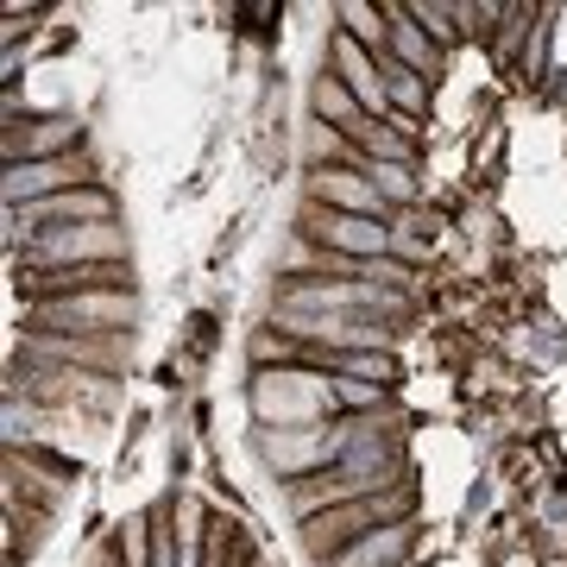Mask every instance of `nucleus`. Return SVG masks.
<instances>
[{
    "label": "nucleus",
    "instance_id": "obj_1",
    "mask_svg": "<svg viewBox=\"0 0 567 567\" xmlns=\"http://www.w3.org/2000/svg\"><path fill=\"white\" fill-rule=\"evenodd\" d=\"M246 410L252 429H316L334 423V379L322 365H278V372H246Z\"/></svg>",
    "mask_w": 567,
    "mask_h": 567
},
{
    "label": "nucleus",
    "instance_id": "obj_2",
    "mask_svg": "<svg viewBox=\"0 0 567 567\" xmlns=\"http://www.w3.org/2000/svg\"><path fill=\"white\" fill-rule=\"evenodd\" d=\"M404 517H416V486L379 492V498H353V505H334V511H322V517H309V524L297 529V548L322 567V561H334L341 548H353L360 536H372V529H385V524H404Z\"/></svg>",
    "mask_w": 567,
    "mask_h": 567
},
{
    "label": "nucleus",
    "instance_id": "obj_3",
    "mask_svg": "<svg viewBox=\"0 0 567 567\" xmlns=\"http://www.w3.org/2000/svg\"><path fill=\"white\" fill-rule=\"evenodd\" d=\"M25 271H82V265H133V227L121 221H82V227H58L20 252Z\"/></svg>",
    "mask_w": 567,
    "mask_h": 567
},
{
    "label": "nucleus",
    "instance_id": "obj_4",
    "mask_svg": "<svg viewBox=\"0 0 567 567\" xmlns=\"http://www.w3.org/2000/svg\"><path fill=\"white\" fill-rule=\"evenodd\" d=\"M140 309V290H82V297L25 303V316H32V334H133Z\"/></svg>",
    "mask_w": 567,
    "mask_h": 567
},
{
    "label": "nucleus",
    "instance_id": "obj_5",
    "mask_svg": "<svg viewBox=\"0 0 567 567\" xmlns=\"http://www.w3.org/2000/svg\"><path fill=\"white\" fill-rule=\"evenodd\" d=\"M82 221H121V196H114V183H89V189H63V196H51V203L7 208V246L25 252L39 234L82 227Z\"/></svg>",
    "mask_w": 567,
    "mask_h": 567
},
{
    "label": "nucleus",
    "instance_id": "obj_6",
    "mask_svg": "<svg viewBox=\"0 0 567 567\" xmlns=\"http://www.w3.org/2000/svg\"><path fill=\"white\" fill-rule=\"evenodd\" d=\"M89 183H107L102 164L76 152V158H32V164H7L0 171V203L7 208H32V203H51L63 189H89Z\"/></svg>",
    "mask_w": 567,
    "mask_h": 567
},
{
    "label": "nucleus",
    "instance_id": "obj_7",
    "mask_svg": "<svg viewBox=\"0 0 567 567\" xmlns=\"http://www.w3.org/2000/svg\"><path fill=\"white\" fill-rule=\"evenodd\" d=\"M25 360L126 379V365H133V334H25Z\"/></svg>",
    "mask_w": 567,
    "mask_h": 567
},
{
    "label": "nucleus",
    "instance_id": "obj_8",
    "mask_svg": "<svg viewBox=\"0 0 567 567\" xmlns=\"http://www.w3.org/2000/svg\"><path fill=\"white\" fill-rule=\"evenodd\" d=\"M89 114H25V121H7L0 133V158L7 164H32V158H76L89 152Z\"/></svg>",
    "mask_w": 567,
    "mask_h": 567
},
{
    "label": "nucleus",
    "instance_id": "obj_9",
    "mask_svg": "<svg viewBox=\"0 0 567 567\" xmlns=\"http://www.w3.org/2000/svg\"><path fill=\"white\" fill-rule=\"evenodd\" d=\"M297 234H309L316 246L341 252V259L365 265V259H385L391 252V221H372V215H334V208L303 203L297 208Z\"/></svg>",
    "mask_w": 567,
    "mask_h": 567
},
{
    "label": "nucleus",
    "instance_id": "obj_10",
    "mask_svg": "<svg viewBox=\"0 0 567 567\" xmlns=\"http://www.w3.org/2000/svg\"><path fill=\"white\" fill-rule=\"evenodd\" d=\"M303 203L334 208V215H372V221H391V203L372 189V177H365V171H341V164L303 171Z\"/></svg>",
    "mask_w": 567,
    "mask_h": 567
},
{
    "label": "nucleus",
    "instance_id": "obj_11",
    "mask_svg": "<svg viewBox=\"0 0 567 567\" xmlns=\"http://www.w3.org/2000/svg\"><path fill=\"white\" fill-rule=\"evenodd\" d=\"M404 561H416V517L372 529V536H360L353 548H341V555L322 561V567H404Z\"/></svg>",
    "mask_w": 567,
    "mask_h": 567
},
{
    "label": "nucleus",
    "instance_id": "obj_12",
    "mask_svg": "<svg viewBox=\"0 0 567 567\" xmlns=\"http://www.w3.org/2000/svg\"><path fill=\"white\" fill-rule=\"evenodd\" d=\"M385 20H391V51H385V58L404 63V70H416V76H429V82L442 76V70H447V51L429 39L416 20H410V7H385Z\"/></svg>",
    "mask_w": 567,
    "mask_h": 567
},
{
    "label": "nucleus",
    "instance_id": "obj_13",
    "mask_svg": "<svg viewBox=\"0 0 567 567\" xmlns=\"http://www.w3.org/2000/svg\"><path fill=\"white\" fill-rule=\"evenodd\" d=\"M309 121L334 126V133H353V126L365 121V107L353 102V89H347L328 63H316V82H309Z\"/></svg>",
    "mask_w": 567,
    "mask_h": 567
},
{
    "label": "nucleus",
    "instance_id": "obj_14",
    "mask_svg": "<svg viewBox=\"0 0 567 567\" xmlns=\"http://www.w3.org/2000/svg\"><path fill=\"white\" fill-rule=\"evenodd\" d=\"M379 76H385V95H391V121H429V107H435V82L404 70V63L379 58Z\"/></svg>",
    "mask_w": 567,
    "mask_h": 567
},
{
    "label": "nucleus",
    "instance_id": "obj_15",
    "mask_svg": "<svg viewBox=\"0 0 567 567\" xmlns=\"http://www.w3.org/2000/svg\"><path fill=\"white\" fill-rule=\"evenodd\" d=\"M246 365H252V372H278V365H309V347H303V341H290L284 328L259 322V328H246Z\"/></svg>",
    "mask_w": 567,
    "mask_h": 567
},
{
    "label": "nucleus",
    "instance_id": "obj_16",
    "mask_svg": "<svg viewBox=\"0 0 567 567\" xmlns=\"http://www.w3.org/2000/svg\"><path fill=\"white\" fill-rule=\"evenodd\" d=\"M334 25H341L353 44H365L372 58L391 51V20H385V7H372V0H341V7H334Z\"/></svg>",
    "mask_w": 567,
    "mask_h": 567
},
{
    "label": "nucleus",
    "instance_id": "obj_17",
    "mask_svg": "<svg viewBox=\"0 0 567 567\" xmlns=\"http://www.w3.org/2000/svg\"><path fill=\"white\" fill-rule=\"evenodd\" d=\"M347 140L360 145L372 164H416V140H410V133H398L391 121H360Z\"/></svg>",
    "mask_w": 567,
    "mask_h": 567
},
{
    "label": "nucleus",
    "instance_id": "obj_18",
    "mask_svg": "<svg viewBox=\"0 0 567 567\" xmlns=\"http://www.w3.org/2000/svg\"><path fill=\"white\" fill-rule=\"evenodd\" d=\"M334 379V404L341 416H372V410H391V391L372 385V379H347V372H328Z\"/></svg>",
    "mask_w": 567,
    "mask_h": 567
},
{
    "label": "nucleus",
    "instance_id": "obj_19",
    "mask_svg": "<svg viewBox=\"0 0 567 567\" xmlns=\"http://www.w3.org/2000/svg\"><path fill=\"white\" fill-rule=\"evenodd\" d=\"M114 555L121 567H152V511H133L114 524Z\"/></svg>",
    "mask_w": 567,
    "mask_h": 567
},
{
    "label": "nucleus",
    "instance_id": "obj_20",
    "mask_svg": "<svg viewBox=\"0 0 567 567\" xmlns=\"http://www.w3.org/2000/svg\"><path fill=\"white\" fill-rule=\"evenodd\" d=\"M410 7V20L423 25L429 39L442 44V51H454L461 44V20H454V0H404Z\"/></svg>",
    "mask_w": 567,
    "mask_h": 567
},
{
    "label": "nucleus",
    "instance_id": "obj_21",
    "mask_svg": "<svg viewBox=\"0 0 567 567\" xmlns=\"http://www.w3.org/2000/svg\"><path fill=\"white\" fill-rule=\"evenodd\" d=\"M360 278H365V284H379V290H410V284H416V271H410L404 259H391V252H385V259H365V265H360Z\"/></svg>",
    "mask_w": 567,
    "mask_h": 567
},
{
    "label": "nucleus",
    "instance_id": "obj_22",
    "mask_svg": "<svg viewBox=\"0 0 567 567\" xmlns=\"http://www.w3.org/2000/svg\"><path fill=\"white\" fill-rule=\"evenodd\" d=\"M505 567H536V555H524V548H511V555H505Z\"/></svg>",
    "mask_w": 567,
    "mask_h": 567
},
{
    "label": "nucleus",
    "instance_id": "obj_23",
    "mask_svg": "<svg viewBox=\"0 0 567 567\" xmlns=\"http://www.w3.org/2000/svg\"><path fill=\"white\" fill-rule=\"evenodd\" d=\"M252 567H271V555H259V561H252Z\"/></svg>",
    "mask_w": 567,
    "mask_h": 567
},
{
    "label": "nucleus",
    "instance_id": "obj_24",
    "mask_svg": "<svg viewBox=\"0 0 567 567\" xmlns=\"http://www.w3.org/2000/svg\"><path fill=\"white\" fill-rule=\"evenodd\" d=\"M404 567H416V561H404Z\"/></svg>",
    "mask_w": 567,
    "mask_h": 567
}]
</instances>
